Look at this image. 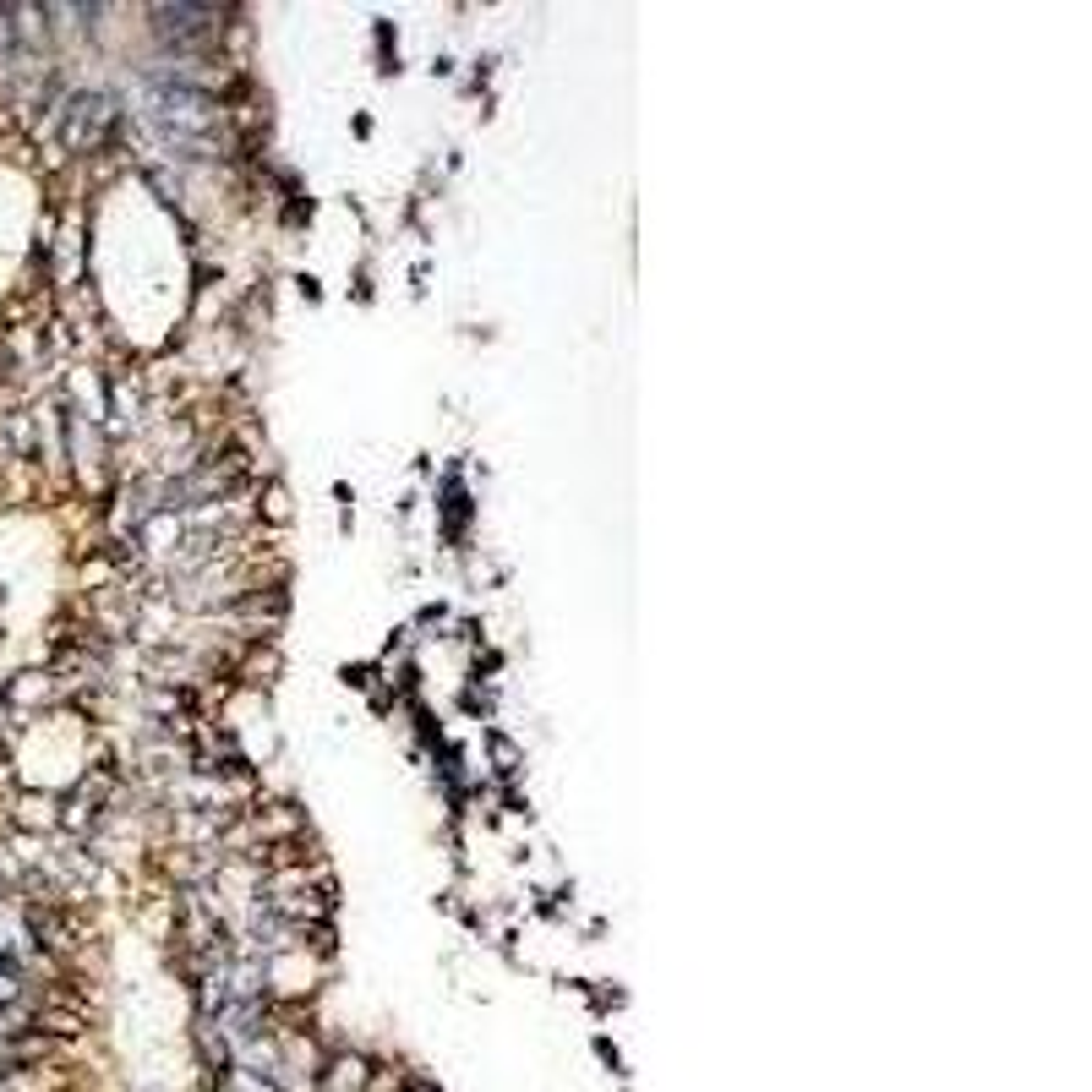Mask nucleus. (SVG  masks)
<instances>
[{
	"instance_id": "nucleus-3",
	"label": "nucleus",
	"mask_w": 1092,
	"mask_h": 1092,
	"mask_svg": "<svg viewBox=\"0 0 1092 1092\" xmlns=\"http://www.w3.org/2000/svg\"><path fill=\"white\" fill-rule=\"evenodd\" d=\"M262 519H268V525H285V519H290V491H285L279 481L262 486Z\"/></svg>"
},
{
	"instance_id": "nucleus-2",
	"label": "nucleus",
	"mask_w": 1092,
	"mask_h": 1092,
	"mask_svg": "<svg viewBox=\"0 0 1092 1092\" xmlns=\"http://www.w3.org/2000/svg\"><path fill=\"white\" fill-rule=\"evenodd\" d=\"M317 1092H371V1060L361 1049H339L322 1076H317Z\"/></svg>"
},
{
	"instance_id": "nucleus-1",
	"label": "nucleus",
	"mask_w": 1092,
	"mask_h": 1092,
	"mask_svg": "<svg viewBox=\"0 0 1092 1092\" xmlns=\"http://www.w3.org/2000/svg\"><path fill=\"white\" fill-rule=\"evenodd\" d=\"M55 699H61V677H55L50 667L17 672V677L6 683V705L22 710V716H39V710H50Z\"/></svg>"
},
{
	"instance_id": "nucleus-4",
	"label": "nucleus",
	"mask_w": 1092,
	"mask_h": 1092,
	"mask_svg": "<svg viewBox=\"0 0 1092 1092\" xmlns=\"http://www.w3.org/2000/svg\"><path fill=\"white\" fill-rule=\"evenodd\" d=\"M224 1092H273L268 1076H257V1071H230L224 1076Z\"/></svg>"
},
{
	"instance_id": "nucleus-5",
	"label": "nucleus",
	"mask_w": 1092,
	"mask_h": 1092,
	"mask_svg": "<svg viewBox=\"0 0 1092 1092\" xmlns=\"http://www.w3.org/2000/svg\"><path fill=\"white\" fill-rule=\"evenodd\" d=\"M399 1092H437V1087H426V1082H421V1087H416V1082H410V1087H399Z\"/></svg>"
}]
</instances>
